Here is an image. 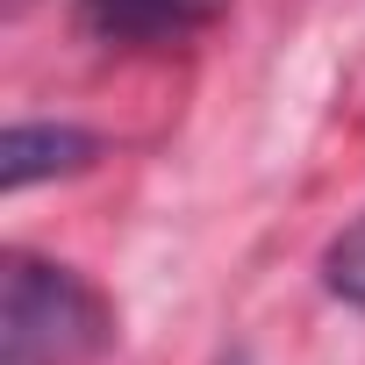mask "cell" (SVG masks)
<instances>
[{
    "instance_id": "6da1fadb",
    "label": "cell",
    "mask_w": 365,
    "mask_h": 365,
    "mask_svg": "<svg viewBox=\"0 0 365 365\" xmlns=\"http://www.w3.org/2000/svg\"><path fill=\"white\" fill-rule=\"evenodd\" d=\"M115 336V308L72 265L36 251L0 258V365H86Z\"/></svg>"
},
{
    "instance_id": "7a4b0ae2",
    "label": "cell",
    "mask_w": 365,
    "mask_h": 365,
    "mask_svg": "<svg viewBox=\"0 0 365 365\" xmlns=\"http://www.w3.org/2000/svg\"><path fill=\"white\" fill-rule=\"evenodd\" d=\"M230 0H72V22L101 51H165L201 36Z\"/></svg>"
},
{
    "instance_id": "3957f363",
    "label": "cell",
    "mask_w": 365,
    "mask_h": 365,
    "mask_svg": "<svg viewBox=\"0 0 365 365\" xmlns=\"http://www.w3.org/2000/svg\"><path fill=\"white\" fill-rule=\"evenodd\" d=\"M93 129H79V122H15L8 129V143H0V187L8 194H22V187H36V179H58V172H79V165H93Z\"/></svg>"
},
{
    "instance_id": "277c9868",
    "label": "cell",
    "mask_w": 365,
    "mask_h": 365,
    "mask_svg": "<svg viewBox=\"0 0 365 365\" xmlns=\"http://www.w3.org/2000/svg\"><path fill=\"white\" fill-rule=\"evenodd\" d=\"M322 287H329L344 308H358V315H365V215H358V222L322 251Z\"/></svg>"
},
{
    "instance_id": "5b68a950",
    "label": "cell",
    "mask_w": 365,
    "mask_h": 365,
    "mask_svg": "<svg viewBox=\"0 0 365 365\" xmlns=\"http://www.w3.org/2000/svg\"><path fill=\"white\" fill-rule=\"evenodd\" d=\"M222 365H244V358H222Z\"/></svg>"
}]
</instances>
